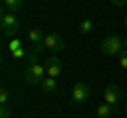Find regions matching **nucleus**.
I'll return each mask as SVG.
<instances>
[{
    "instance_id": "6e6552de",
    "label": "nucleus",
    "mask_w": 127,
    "mask_h": 118,
    "mask_svg": "<svg viewBox=\"0 0 127 118\" xmlns=\"http://www.w3.org/2000/svg\"><path fill=\"white\" fill-rule=\"evenodd\" d=\"M45 36H47V34L42 32L40 27H32L30 32H28V40H30V42H34V44H40V42L45 40Z\"/></svg>"
},
{
    "instance_id": "dca6fc26",
    "label": "nucleus",
    "mask_w": 127,
    "mask_h": 118,
    "mask_svg": "<svg viewBox=\"0 0 127 118\" xmlns=\"http://www.w3.org/2000/svg\"><path fill=\"white\" fill-rule=\"evenodd\" d=\"M119 65H121L123 70H127V49L123 51L121 55H119Z\"/></svg>"
},
{
    "instance_id": "6ab92c4d",
    "label": "nucleus",
    "mask_w": 127,
    "mask_h": 118,
    "mask_svg": "<svg viewBox=\"0 0 127 118\" xmlns=\"http://www.w3.org/2000/svg\"><path fill=\"white\" fill-rule=\"evenodd\" d=\"M123 44H125V49H127V34H125V38H123Z\"/></svg>"
},
{
    "instance_id": "f3484780",
    "label": "nucleus",
    "mask_w": 127,
    "mask_h": 118,
    "mask_svg": "<svg viewBox=\"0 0 127 118\" xmlns=\"http://www.w3.org/2000/svg\"><path fill=\"white\" fill-rule=\"evenodd\" d=\"M11 116V108L9 105H0V118H9Z\"/></svg>"
},
{
    "instance_id": "412c9836",
    "label": "nucleus",
    "mask_w": 127,
    "mask_h": 118,
    "mask_svg": "<svg viewBox=\"0 0 127 118\" xmlns=\"http://www.w3.org/2000/svg\"><path fill=\"white\" fill-rule=\"evenodd\" d=\"M125 114H127V101H125Z\"/></svg>"
},
{
    "instance_id": "2eb2a0df",
    "label": "nucleus",
    "mask_w": 127,
    "mask_h": 118,
    "mask_svg": "<svg viewBox=\"0 0 127 118\" xmlns=\"http://www.w3.org/2000/svg\"><path fill=\"white\" fill-rule=\"evenodd\" d=\"M9 99H11L9 89H6V86H2V91H0V105H9Z\"/></svg>"
},
{
    "instance_id": "0eeeda50",
    "label": "nucleus",
    "mask_w": 127,
    "mask_h": 118,
    "mask_svg": "<svg viewBox=\"0 0 127 118\" xmlns=\"http://www.w3.org/2000/svg\"><path fill=\"white\" fill-rule=\"evenodd\" d=\"M0 25L2 27H19V21H17V17H15V13H2Z\"/></svg>"
},
{
    "instance_id": "f03ea898",
    "label": "nucleus",
    "mask_w": 127,
    "mask_h": 118,
    "mask_svg": "<svg viewBox=\"0 0 127 118\" xmlns=\"http://www.w3.org/2000/svg\"><path fill=\"white\" fill-rule=\"evenodd\" d=\"M102 53L106 55V57H119V55L125 51V44H123V38H119L117 34H110V36L104 38V42H102Z\"/></svg>"
},
{
    "instance_id": "9b49d317",
    "label": "nucleus",
    "mask_w": 127,
    "mask_h": 118,
    "mask_svg": "<svg viewBox=\"0 0 127 118\" xmlns=\"http://www.w3.org/2000/svg\"><path fill=\"white\" fill-rule=\"evenodd\" d=\"M95 116L97 118H112V105L100 103L97 108H95Z\"/></svg>"
},
{
    "instance_id": "39448f33",
    "label": "nucleus",
    "mask_w": 127,
    "mask_h": 118,
    "mask_svg": "<svg viewBox=\"0 0 127 118\" xmlns=\"http://www.w3.org/2000/svg\"><path fill=\"white\" fill-rule=\"evenodd\" d=\"M45 70H47V76L59 78V74L64 72V63L59 61V57H49L45 61Z\"/></svg>"
},
{
    "instance_id": "9d476101",
    "label": "nucleus",
    "mask_w": 127,
    "mask_h": 118,
    "mask_svg": "<svg viewBox=\"0 0 127 118\" xmlns=\"http://www.w3.org/2000/svg\"><path fill=\"white\" fill-rule=\"evenodd\" d=\"M40 89L45 93H53L57 89V78H51V76H45V80L40 82Z\"/></svg>"
},
{
    "instance_id": "423d86ee",
    "label": "nucleus",
    "mask_w": 127,
    "mask_h": 118,
    "mask_svg": "<svg viewBox=\"0 0 127 118\" xmlns=\"http://www.w3.org/2000/svg\"><path fill=\"white\" fill-rule=\"evenodd\" d=\"M102 99H104V103H108V105H117L119 103V99H121V91H119L114 84H108L104 89V93H102Z\"/></svg>"
},
{
    "instance_id": "f257e3e1",
    "label": "nucleus",
    "mask_w": 127,
    "mask_h": 118,
    "mask_svg": "<svg viewBox=\"0 0 127 118\" xmlns=\"http://www.w3.org/2000/svg\"><path fill=\"white\" fill-rule=\"evenodd\" d=\"M64 46H66V42H64V38L59 36V34H47L45 40L40 42V44H34V51L32 53L40 55L42 51H64Z\"/></svg>"
},
{
    "instance_id": "f8f14e48",
    "label": "nucleus",
    "mask_w": 127,
    "mask_h": 118,
    "mask_svg": "<svg viewBox=\"0 0 127 118\" xmlns=\"http://www.w3.org/2000/svg\"><path fill=\"white\" fill-rule=\"evenodd\" d=\"M78 30H81V34H91L93 32V21H91L89 17H85V19H81V23H78Z\"/></svg>"
},
{
    "instance_id": "4468645a",
    "label": "nucleus",
    "mask_w": 127,
    "mask_h": 118,
    "mask_svg": "<svg viewBox=\"0 0 127 118\" xmlns=\"http://www.w3.org/2000/svg\"><path fill=\"white\" fill-rule=\"evenodd\" d=\"M17 49H23V42L19 40V38H13V40H9V51H11V53H15Z\"/></svg>"
},
{
    "instance_id": "aec40b11",
    "label": "nucleus",
    "mask_w": 127,
    "mask_h": 118,
    "mask_svg": "<svg viewBox=\"0 0 127 118\" xmlns=\"http://www.w3.org/2000/svg\"><path fill=\"white\" fill-rule=\"evenodd\" d=\"M123 25H125V30H127V17H125V19H123Z\"/></svg>"
},
{
    "instance_id": "ddd939ff",
    "label": "nucleus",
    "mask_w": 127,
    "mask_h": 118,
    "mask_svg": "<svg viewBox=\"0 0 127 118\" xmlns=\"http://www.w3.org/2000/svg\"><path fill=\"white\" fill-rule=\"evenodd\" d=\"M19 27H2V38H6V40H13V38H17L15 34H17Z\"/></svg>"
},
{
    "instance_id": "a211bd4d",
    "label": "nucleus",
    "mask_w": 127,
    "mask_h": 118,
    "mask_svg": "<svg viewBox=\"0 0 127 118\" xmlns=\"http://www.w3.org/2000/svg\"><path fill=\"white\" fill-rule=\"evenodd\" d=\"M108 2H110L112 6H125V4H127V0H108Z\"/></svg>"
},
{
    "instance_id": "1a4fd4ad",
    "label": "nucleus",
    "mask_w": 127,
    "mask_h": 118,
    "mask_svg": "<svg viewBox=\"0 0 127 118\" xmlns=\"http://www.w3.org/2000/svg\"><path fill=\"white\" fill-rule=\"evenodd\" d=\"M23 0H2V9H4V13H17L19 9H21Z\"/></svg>"
},
{
    "instance_id": "20e7f679",
    "label": "nucleus",
    "mask_w": 127,
    "mask_h": 118,
    "mask_svg": "<svg viewBox=\"0 0 127 118\" xmlns=\"http://www.w3.org/2000/svg\"><path fill=\"white\" fill-rule=\"evenodd\" d=\"M91 91H89V84H85V82H78V84H74L72 93H70V101H72L74 105H83L87 99H89Z\"/></svg>"
},
{
    "instance_id": "7ed1b4c3",
    "label": "nucleus",
    "mask_w": 127,
    "mask_h": 118,
    "mask_svg": "<svg viewBox=\"0 0 127 118\" xmlns=\"http://www.w3.org/2000/svg\"><path fill=\"white\" fill-rule=\"evenodd\" d=\"M23 76H26V80L30 82V84H40V82L45 80V76H47V70H45V65H40V63H30V65H26Z\"/></svg>"
}]
</instances>
